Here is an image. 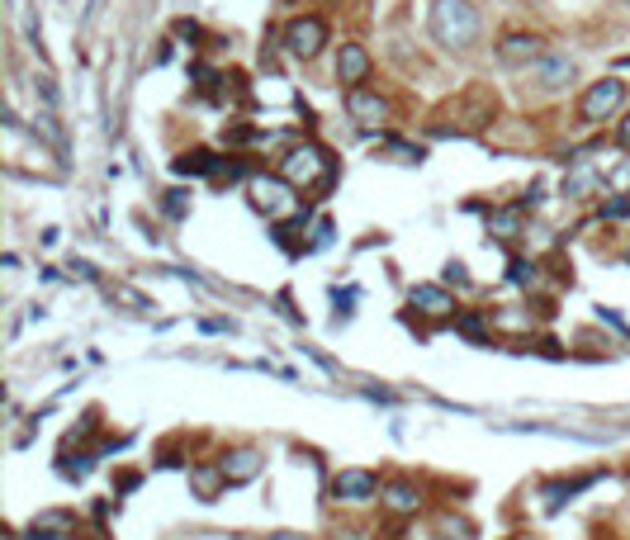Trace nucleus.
I'll return each mask as SVG.
<instances>
[{
  "mask_svg": "<svg viewBox=\"0 0 630 540\" xmlns=\"http://www.w3.org/2000/svg\"><path fill=\"white\" fill-rule=\"evenodd\" d=\"M597 185H602V176H597V171H593L588 162H578L574 171L564 176V195H569V199H588V195L597 190Z\"/></svg>",
  "mask_w": 630,
  "mask_h": 540,
  "instance_id": "dca6fc26",
  "label": "nucleus"
},
{
  "mask_svg": "<svg viewBox=\"0 0 630 540\" xmlns=\"http://www.w3.org/2000/svg\"><path fill=\"white\" fill-rule=\"evenodd\" d=\"M218 157L214 152H204V147H195V152H185V157H176V171L180 176H218Z\"/></svg>",
  "mask_w": 630,
  "mask_h": 540,
  "instance_id": "f3484780",
  "label": "nucleus"
},
{
  "mask_svg": "<svg viewBox=\"0 0 630 540\" xmlns=\"http://www.w3.org/2000/svg\"><path fill=\"white\" fill-rule=\"evenodd\" d=\"M346 114H351L360 128H375V124L389 119V100H384L379 90H370V86H351V90H346Z\"/></svg>",
  "mask_w": 630,
  "mask_h": 540,
  "instance_id": "6e6552de",
  "label": "nucleus"
},
{
  "mask_svg": "<svg viewBox=\"0 0 630 540\" xmlns=\"http://www.w3.org/2000/svg\"><path fill=\"white\" fill-rule=\"evenodd\" d=\"M323 48H327V24L318 15L289 19V24H285V53L289 57H304V62H313Z\"/></svg>",
  "mask_w": 630,
  "mask_h": 540,
  "instance_id": "423d86ee",
  "label": "nucleus"
},
{
  "mask_svg": "<svg viewBox=\"0 0 630 540\" xmlns=\"http://www.w3.org/2000/svg\"><path fill=\"white\" fill-rule=\"evenodd\" d=\"M261 540H308V536H299V531H270V536H261Z\"/></svg>",
  "mask_w": 630,
  "mask_h": 540,
  "instance_id": "cd10ccee",
  "label": "nucleus"
},
{
  "mask_svg": "<svg viewBox=\"0 0 630 540\" xmlns=\"http://www.w3.org/2000/svg\"><path fill=\"white\" fill-rule=\"evenodd\" d=\"M190 488H195V498L214 503L218 493L228 488V479H223V469H218V465H195V469H190Z\"/></svg>",
  "mask_w": 630,
  "mask_h": 540,
  "instance_id": "2eb2a0df",
  "label": "nucleus"
},
{
  "mask_svg": "<svg viewBox=\"0 0 630 540\" xmlns=\"http://www.w3.org/2000/svg\"><path fill=\"white\" fill-rule=\"evenodd\" d=\"M280 176L294 185V190H327L332 176H337V166L327 157L318 143H294L285 147V157H280Z\"/></svg>",
  "mask_w": 630,
  "mask_h": 540,
  "instance_id": "7ed1b4c3",
  "label": "nucleus"
},
{
  "mask_svg": "<svg viewBox=\"0 0 630 540\" xmlns=\"http://www.w3.org/2000/svg\"><path fill=\"white\" fill-rule=\"evenodd\" d=\"M436 531H441V540H469L474 536V526L460 522V517H450V512L446 517H436Z\"/></svg>",
  "mask_w": 630,
  "mask_h": 540,
  "instance_id": "aec40b11",
  "label": "nucleus"
},
{
  "mask_svg": "<svg viewBox=\"0 0 630 540\" xmlns=\"http://www.w3.org/2000/svg\"><path fill=\"white\" fill-rule=\"evenodd\" d=\"M427 29H432V38L441 48L465 53V48H474V38H479V10L469 0H432Z\"/></svg>",
  "mask_w": 630,
  "mask_h": 540,
  "instance_id": "f257e3e1",
  "label": "nucleus"
},
{
  "mask_svg": "<svg viewBox=\"0 0 630 540\" xmlns=\"http://www.w3.org/2000/svg\"><path fill=\"white\" fill-rule=\"evenodd\" d=\"M375 493H379V474H370V469H342L332 479V498L337 503H370Z\"/></svg>",
  "mask_w": 630,
  "mask_h": 540,
  "instance_id": "1a4fd4ad",
  "label": "nucleus"
},
{
  "mask_svg": "<svg viewBox=\"0 0 630 540\" xmlns=\"http://www.w3.org/2000/svg\"><path fill=\"white\" fill-rule=\"evenodd\" d=\"M261 465H266V455H261V450H252V446L228 450V455L218 460V469H223L228 488H233V484H252L256 474H261Z\"/></svg>",
  "mask_w": 630,
  "mask_h": 540,
  "instance_id": "9b49d317",
  "label": "nucleus"
},
{
  "mask_svg": "<svg viewBox=\"0 0 630 540\" xmlns=\"http://www.w3.org/2000/svg\"><path fill=\"white\" fill-rule=\"evenodd\" d=\"M384 507H389L394 517H413L417 507H422V493H417V484H408V479H394V484L384 488Z\"/></svg>",
  "mask_w": 630,
  "mask_h": 540,
  "instance_id": "4468645a",
  "label": "nucleus"
},
{
  "mask_svg": "<svg viewBox=\"0 0 630 540\" xmlns=\"http://www.w3.org/2000/svg\"><path fill=\"white\" fill-rule=\"evenodd\" d=\"M493 119H498V100H493V90L469 86L465 95H455V100L441 109V124H436V133H455V138H469V133H484Z\"/></svg>",
  "mask_w": 630,
  "mask_h": 540,
  "instance_id": "f03ea898",
  "label": "nucleus"
},
{
  "mask_svg": "<svg viewBox=\"0 0 630 540\" xmlns=\"http://www.w3.org/2000/svg\"><path fill=\"white\" fill-rule=\"evenodd\" d=\"M370 67H375V62H370V53H365L360 43H342V53H337V81H342L346 90L365 86V81H370Z\"/></svg>",
  "mask_w": 630,
  "mask_h": 540,
  "instance_id": "f8f14e48",
  "label": "nucleus"
},
{
  "mask_svg": "<svg viewBox=\"0 0 630 540\" xmlns=\"http://www.w3.org/2000/svg\"><path fill=\"white\" fill-rule=\"evenodd\" d=\"M569 81H574V57H564V53H545L540 62L526 67V86L536 90V95H559Z\"/></svg>",
  "mask_w": 630,
  "mask_h": 540,
  "instance_id": "39448f33",
  "label": "nucleus"
},
{
  "mask_svg": "<svg viewBox=\"0 0 630 540\" xmlns=\"http://www.w3.org/2000/svg\"><path fill=\"white\" fill-rule=\"evenodd\" d=\"M626 266H630V252H626Z\"/></svg>",
  "mask_w": 630,
  "mask_h": 540,
  "instance_id": "c85d7f7f",
  "label": "nucleus"
},
{
  "mask_svg": "<svg viewBox=\"0 0 630 540\" xmlns=\"http://www.w3.org/2000/svg\"><path fill=\"white\" fill-rule=\"evenodd\" d=\"M166 209H171V218H180V214H185V195H180V190H171V199H166Z\"/></svg>",
  "mask_w": 630,
  "mask_h": 540,
  "instance_id": "a878e982",
  "label": "nucleus"
},
{
  "mask_svg": "<svg viewBox=\"0 0 630 540\" xmlns=\"http://www.w3.org/2000/svg\"><path fill=\"white\" fill-rule=\"evenodd\" d=\"M621 105H626V81H621V76H602V81H593L588 95L578 100V124H602V119H612Z\"/></svg>",
  "mask_w": 630,
  "mask_h": 540,
  "instance_id": "20e7f679",
  "label": "nucleus"
},
{
  "mask_svg": "<svg viewBox=\"0 0 630 540\" xmlns=\"http://www.w3.org/2000/svg\"><path fill=\"white\" fill-rule=\"evenodd\" d=\"M488 233L498 237V242H512V237L522 233V209H498V214H488Z\"/></svg>",
  "mask_w": 630,
  "mask_h": 540,
  "instance_id": "a211bd4d",
  "label": "nucleus"
},
{
  "mask_svg": "<svg viewBox=\"0 0 630 540\" xmlns=\"http://www.w3.org/2000/svg\"><path fill=\"white\" fill-rule=\"evenodd\" d=\"M626 214H630V195H616L612 204L602 209V218H612V223H616V218H626Z\"/></svg>",
  "mask_w": 630,
  "mask_h": 540,
  "instance_id": "5701e85b",
  "label": "nucleus"
},
{
  "mask_svg": "<svg viewBox=\"0 0 630 540\" xmlns=\"http://www.w3.org/2000/svg\"><path fill=\"white\" fill-rule=\"evenodd\" d=\"M289 190H294V185H289L285 176H256L252 180V204L270 218H285V214H294V195H289Z\"/></svg>",
  "mask_w": 630,
  "mask_h": 540,
  "instance_id": "0eeeda50",
  "label": "nucleus"
},
{
  "mask_svg": "<svg viewBox=\"0 0 630 540\" xmlns=\"http://www.w3.org/2000/svg\"><path fill=\"white\" fill-rule=\"evenodd\" d=\"M379 152H384L389 162H422V147L398 143V138H384V143H379Z\"/></svg>",
  "mask_w": 630,
  "mask_h": 540,
  "instance_id": "6ab92c4d",
  "label": "nucleus"
},
{
  "mask_svg": "<svg viewBox=\"0 0 630 540\" xmlns=\"http://www.w3.org/2000/svg\"><path fill=\"white\" fill-rule=\"evenodd\" d=\"M616 143H621V147H626V152H630V114H626V119H621V124H616Z\"/></svg>",
  "mask_w": 630,
  "mask_h": 540,
  "instance_id": "bb28decb",
  "label": "nucleus"
},
{
  "mask_svg": "<svg viewBox=\"0 0 630 540\" xmlns=\"http://www.w3.org/2000/svg\"><path fill=\"white\" fill-rule=\"evenodd\" d=\"M413 308L417 313H427V318H450V313H455V299H450L441 285H417L413 289Z\"/></svg>",
  "mask_w": 630,
  "mask_h": 540,
  "instance_id": "ddd939ff",
  "label": "nucleus"
},
{
  "mask_svg": "<svg viewBox=\"0 0 630 540\" xmlns=\"http://www.w3.org/2000/svg\"><path fill=\"white\" fill-rule=\"evenodd\" d=\"M545 57V38L540 34H507L503 43H498V62L503 67H531V62H540Z\"/></svg>",
  "mask_w": 630,
  "mask_h": 540,
  "instance_id": "9d476101",
  "label": "nucleus"
},
{
  "mask_svg": "<svg viewBox=\"0 0 630 540\" xmlns=\"http://www.w3.org/2000/svg\"><path fill=\"white\" fill-rule=\"evenodd\" d=\"M446 285H460V289L469 285V275H465V266H460V261H446Z\"/></svg>",
  "mask_w": 630,
  "mask_h": 540,
  "instance_id": "393cba45",
  "label": "nucleus"
},
{
  "mask_svg": "<svg viewBox=\"0 0 630 540\" xmlns=\"http://www.w3.org/2000/svg\"><path fill=\"white\" fill-rule=\"evenodd\" d=\"M460 332H465V337H474V342H484V323H479L474 313H465V318H460Z\"/></svg>",
  "mask_w": 630,
  "mask_h": 540,
  "instance_id": "b1692460",
  "label": "nucleus"
},
{
  "mask_svg": "<svg viewBox=\"0 0 630 540\" xmlns=\"http://www.w3.org/2000/svg\"><path fill=\"white\" fill-rule=\"evenodd\" d=\"M540 280V270H536V261H512V285H522V289H531Z\"/></svg>",
  "mask_w": 630,
  "mask_h": 540,
  "instance_id": "412c9836",
  "label": "nucleus"
},
{
  "mask_svg": "<svg viewBox=\"0 0 630 540\" xmlns=\"http://www.w3.org/2000/svg\"><path fill=\"white\" fill-rule=\"evenodd\" d=\"M109 299H124V304H128V308H138V313L147 308L143 294H133V289H124V285H109Z\"/></svg>",
  "mask_w": 630,
  "mask_h": 540,
  "instance_id": "4be33fe9",
  "label": "nucleus"
}]
</instances>
